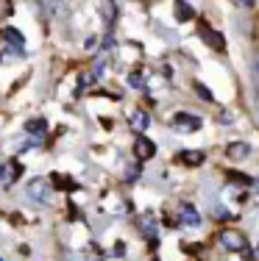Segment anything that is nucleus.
<instances>
[{
  "instance_id": "obj_1",
  "label": "nucleus",
  "mask_w": 259,
  "mask_h": 261,
  "mask_svg": "<svg viewBox=\"0 0 259 261\" xmlns=\"http://www.w3.org/2000/svg\"><path fill=\"white\" fill-rule=\"evenodd\" d=\"M26 200L31 203V206L48 208L53 203V184L48 181V178H42V175L31 178V181L26 184Z\"/></svg>"
},
{
  "instance_id": "obj_2",
  "label": "nucleus",
  "mask_w": 259,
  "mask_h": 261,
  "mask_svg": "<svg viewBox=\"0 0 259 261\" xmlns=\"http://www.w3.org/2000/svg\"><path fill=\"white\" fill-rule=\"evenodd\" d=\"M168 125H170L173 134H178V136H193V134H198V130L203 128V117L195 114V111L181 109V111H176V114L168 120Z\"/></svg>"
},
{
  "instance_id": "obj_3",
  "label": "nucleus",
  "mask_w": 259,
  "mask_h": 261,
  "mask_svg": "<svg viewBox=\"0 0 259 261\" xmlns=\"http://www.w3.org/2000/svg\"><path fill=\"white\" fill-rule=\"evenodd\" d=\"M26 34H22L20 28H14V25H3L0 28V47L3 50H9L11 56H17V59H22L26 56Z\"/></svg>"
},
{
  "instance_id": "obj_4",
  "label": "nucleus",
  "mask_w": 259,
  "mask_h": 261,
  "mask_svg": "<svg viewBox=\"0 0 259 261\" xmlns=\"http://www.w3.org/2000/svg\"><path fill=\"white\" fill-rule=\"evenodd\" d=\"M218 245L223 247L226 253H243L248 247V239L240 228H220L218 231Z\"/></svg>"
},
{
  "instance_id": "obj_5",
  "label": "nucleus",
  "mask_w": 259,
  "mask_h": 261,
  "mask_svg": "<svg viewBox=\"0 0 259 261\" xmlns=\"http://www.w3.org/2000/svg\"><path fill=\"white\" fill-rule=\"evenodd\" d=\"M103 75H106V59H95V64L86 67V70H81V75H78V84H76L78 95L86 92V89H92V86H95Z\"/></svg>"
},
{
  "instance_id": "obj_6",
  "label": "nucleus",
  "mask_w": 259,
  "mask_h": 261,
  "mask_svg": "<svg viewBox=\"0 0 259 261\" xmlns=\"http://www.w3.org/2000/svg\"><path fill=\"white\" fill-rule=\"evenodd\" d=\"M176 217H178V225L181 228H201L203 225V217H201V211L195 203H190V200H181L176 206Z\"/></svg>"
},
{
  "instance_id": "obj_7",
  "label": "nucleus",
  "mask_w": 259,
  "mask_h": 261,
  "mask_svg": "<svg viewBox=\"0 0 259 261\" xmlns=\"http://www.w3.org/2000/svg\"><path fill=\"white\" fill-rule=\"evenodd\" d=\"M137 228H139V236L145 239V245L151 247V250H156L159 247V220L156 217H153L151 211H145V214L139 217Z\"/></svg>"
},
{
  "instance_id": "obj_8",
  "label": "nucleus",
  "mask_w": 259,
  "mask_h": 261,
  "mask_svg": "<svg viewBox=\"0 0 259 261\" xmlns=\"http://www.w3.org/2000/svg\"><path fill=\"white\" fill-rule=\"evenodd\" d=\"M156 153H159V147H156V142L151 139V136H145V134H139L137 139H134V145H131V156L137 159V161H153L156 159Z\"/></svg>"
},
{
  "instance_id": "obj_9",
  "label": "nucleus",
  "mask_w": 259,
  "mask_h": 261,
  "mask_svg": "<svg viewBox=\"0 0 259 261\" xmlns=\"http://www.w3.org/2000/svg\"><path fill=\"white\" fill-rule=\"evenodd\" d=\"M198 36H201V42L206 47H212V50H218V53H226V36L220 34V31H215L209 22H198Z\"/></svg>"
},
{
  "instance_id": "obj_10",
  "label": "nucleus",
  "mask_w": 259,
  "mask_h": 261,
  "mask_svg": "<svg viewBox=\"0 0 259 261\" xmlns=\"http://www.w3.org/2000/svg\"><path fill=\"white\" fill-rule=\"evenodd\" d=\"M20 178H22V161L11 159L0 164V189H11Z\"/></svg>"
},
{
  "instance_id": "obj_11",
  "label": "nucleus",
  "mask_w": 259,
  "mask_h": 261,
  "mask_svg": "<svg viewBox=\"0 0 259 261\" xmlns=\"http://www.w3.org/2000/svg\"><path fill=\"white\" fill-rule=\"evenodd\" d=\"M117 20H120V3L117 0H101V22L106 34H114Z\"/></svg>"
},
{
  "instance_id": "obj_12",
  "label": "nucleus",
  "mask_w": 259,
  "mask_h": 261,
  "mask_svg": "<svg viewBox=\"0 0 259 261\" xmlns=\"http://www.w3.org/2000/svg\"><path fill=\"white\" fill-rule=\"evenodd\" d=\"M251 153H254V147H251V142L245 139H234L226 145V159L234 161V164H240V161H248Z\"/></svg>"
},
{
  "instance_id": "obj_13",
  "label": "nucleus",
  "mask_w": 259,
  "mask_h": 261,
  "mask_svg": "<svg viewBox=\"0 0 259 261\" xmlns=\"http://www.w3.org/2000/svg\"><path fill=\"white\" fill-rule=\"evenodd\" d=\"M151 122H153V117H151V111L148 109H134L131 114H128V128L134 130V134H145L148 128H151Z\"/></svg>"
},
{
  "instance_id": "obj_14",
  "label": "nucleus",
  "mask_w": 259,
  "mask_h": 261,
  "mask_svg": "<svg viewBox=\"0 0 259 261\" xmlns=\"http://www.w3.org/2000/svg\"><path fill=\"white\" fill-rule=\"evenodd\" d=\"M173 20L176 22H193L195 20V6L187 0H173Z\"/></svg>"
},
{
  "instance_id": "obj_15",
  "label": "nucleus",
  "mask_w": 259,
  "mask_h": 261,
  "mask_svg": "<svg viewBox=\"0 0 259 261\" xmlns=\"http://www.w3.org/2000/svg\"><path fill=\"white\" fill-rule=\"evenodd\" d=\"M126 84H128V89H134V92H145L148 89V72L143 67H134V70L126 72Z\"/></svg>"
},
{
  "instance_id": "obj_16",
  "label": "nucleus",
  "mask_w": 259,
  "mask_h": 261,
  "mask_svg": "<svg viewBox=\"0 0 259 261\" xmlns=\"http://www.w3.org/2000/svg\"><path fill=\"white\" fill-rule=\"evenodd\" d=\"M51 184H53V189H59V192H78L81 189V184H78L73 175H67V172H53Z\"/></svg>"
},
{
  "instance_id": "obj_17",
  "label": "nucleus",
  "mask_w": 259,
  "mask_h": 261,
  "mask_svg": "<svg viewBox=\"0 0 259 261\" xmlns=\"http://www.w3.org/2000/svg\"><path fill=\"white\" fill-rule=\"evenodd\" d=\"M176 161H178V164H184V167H201L203 161H206V153H203V150H178Z\"/></svg>"
},
{
  "instance_id": "obj_18",
  "label": "nucleus",
  "mask_w": 259,
  "mask_h": 261,
  "mask_svg": "<svg viewBox=\"0 0 259 261\" xmlns=\"http://www.w3.org/2000/svg\"><path fill=\"white\" fill-rule=\"evenodd\" d=\"M139 178H143V161H137V159L126 161V167H123V184H137Z\"/></svg>"
},
{
  "instance_id": "obj_19",
  "label": "nucleus",
  "mask_w": 259,
  "mask_h": 261,
  "mask_svg": "<svg viewBox=\"0 0 259 261\" xmlns=\"http://www.w3.org/2000/svg\"><path fill=\"white\" fill-rule=\"evenodd\" d=\"M209 214H212L215 222H231L234 214L229 211V206H223L220 200H212V208H209Z\"/></svg>"
},
{
  "instance_id": "obj_20",
  "label": "nucleus",
  "mask_w": 259,
  "mask_h": 261,
  "mask_svg": "<svg viewBox=\"0 0 259 261\" xmlns=\"http://www.w3.org/2000/svg\"><path fill=\"white\" fill-rule=\"evenodd\" d=\"M190 86H193V95L198 97V100H203V103H215V92L209 89V86L203 84V81H193Z\"/></svg>"
},
{
  "instance_id": "obj_21",
  "label": "nucleus",
  "mask_w": 259,
  "mask_h": 261,
  "mask_svg": "<svg viewBox=\"0 0 259 261\" xmlns=\"http://www.w3.org/2000/svg\"><path fill=\"white\" fill-rule=\"evenodd\" d=\"M42 9H45L48 20H56L61 14V9H64V0H42Z\"/></svg>"
},
{
  "instance_id": "obj_22",
  "label": "nucleus",
  "mask_w": 259,
  "mask_h": 261,
  "mask_svg": "<svg viewBox=\"0 0 259 261\" xmlns=\"http://www.w3.org/2000/svg\"><path fill=\"white\" fill-rule=\"evenodd\" d=\"M81 50H84V53H95V50H101V36H98V34H89V36L84 39Z\"/></svg>"
},
{
  "instance_id": "obj_23",
  "label": "nucleus",
  "mask_w": 259,
  "mask_h": 261,
  "mask_svg": "<svg viewBox=\"0 0 259 261\" xmlns=\"http://www.w3.org/2000/svg\"><path fill=\"white\" fill-rule=\"evenodd\" d=\"M126 253H128V245H126L123 239H117L114 247H112V256H114V258H126Z\"/></svg>"
},
{
  "instance_id": "obj_24",
  "label": "nucleus",
  "mask_w": 259,
  "mask_h": 261,
  "mask_svg": "<svg viewBox=\"0 0 259 261\" xmlns=\"http://www.w3.org/2000/svg\"><path fill=\"white\" fill-rule=\"evenodd\" d=\"M218 122H223V125H229V122H234V114H229V109H220V114H218Z\"/></svg>"
},
{
  "instance_id": "obj_25",
  "label": "nucleus",
  "mask_w": 259,
  "mask_h": 261,
  "mask_svg": "<svg viewBox=\"0 0 259 261\" xmlns=\"http://www.w3.org/2000/svg\"><path fill=\"white\" fill-rule=\"evenodd\" d=\"M231 3L237 6V9H254L259 0H231Z\"/></svg>"
},
{
  "instance_id": "obj_26",
  "label": "nucleus",
  "mask_w": 259,
  "mask_h": 261,
  "mask_svg": "<svg viewBox=\"0 0 259 261\" xmlns=\"http://www.w3.org/2000/svg\"><path fill=\"white\" fill-rule=\"evenodd\" d=\"M103 261H126V258H114V256H106Z\"/></svg>"
},
{
  "instance_id": "obj_27",
  "label": "nucleus",
  "mask_w": 259,
  "mask_h": 261,
  "mask_svg": "<svg viewBox=\"0 0 259 261\" xmlns=\"http://www.w3.org/2000/svg\"><path fill=\"white\" fill-rule=\"evenodd\" d=\"M0 261H6V258H0Z\"/></svg>"
}]
</instances>
